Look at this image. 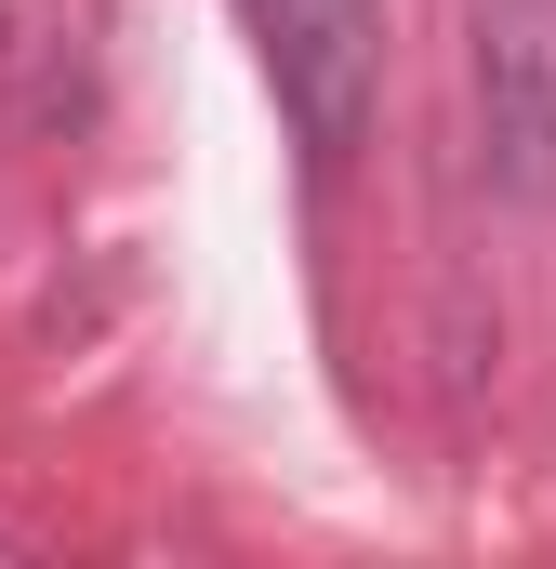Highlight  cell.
<instances>
[{
	"label": "cell",
	"instance_id": "1",
	"mask_svg": "<svg viewBox=\"0 0 556 569\" xmlns=\"http://www.w3.org/2000/svg\"><path fill=\"white\" fill-rule=\"evenodd\" d=\"M239 13H252V53H266L291 146L318 172H345L371 146V107H385V0H239Z\"/></svg>",
	"mask_w": 556,
	"mask_h": 569
},
{
	"label": "cell",
	"instance_id": "2",
	"mask_svg": "<svg viewBox=\"0 0 556 569\" xmlns=\"http://www.w3.org/2000/svg\"><path fill=\"white\" fill-rule=\"evenodd\" d=\"M477 133L504 199H556V0H477Z\"/></svg>",
	"mask_w": 556,
	"mask_h": 569
}]
</instances>
